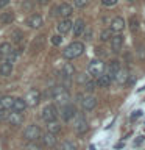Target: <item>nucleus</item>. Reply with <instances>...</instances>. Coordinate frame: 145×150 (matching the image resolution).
Instances as JSON below:
<instances>
[{"instance_id": "obj_46", "label": "nucleus", "mask_w": 145, "mask_h": 150, "mask_svg": "<svg viewBox=\"0 0 145 150\" xmlns=\"http://www.w3.org/2000/svg\"><path fill=\"white\" fill-rule=\"evenodd\" d=\"M47 2H49V0H39V3H41V5H45Z\"/></svg>"}, {"instance_id": "obj_38", "label": "nucleus", "mask_w": 145, "mask_h": 150, "mask_svg": "<svg viewBox=\"0 0 145 150\" xmlns=\"http://www.w3.org/2000/svg\"><path fill=\"white\" fill-rule=\"evenodd\" d=\"M87 80H91V78H89V75H86V74H81V75H80V77H78V83H86L87 81Z\"/></svg>"}, {"instance_id": "obj_37", "label": "nucleus", "mask_w": 145, "mask_h": 150, "mask_svg": "<svg viewBox=\"0 0 145 150\" xmlns=\"http://www.w3.org/2000/svg\"><path fill=\"white\" fill-rule=\"evenodd\" d=\"M87 3H89V0H75V6H78V8H84Z\"/></svg>"}, {"instance_id": "obj_22", "label": "nucleus", "mask_w": 145, "mask_h": 150, "mask_svg": "<svg viewBox=\"0 0 145 150\" xmlns=\"http://www.w3.org/2000/svg\"><path fill=\"white\" fill-rule=\"evenodd\" d=\"M11 72H13V64L8 63V61H3L0 64V75L2 77H8V75H11Z\"/></svg>"}, {"instance_id": "obj_15", "label": "nucleus", "mask_w": 145, "mask_h": 150, "mask_svg": "<svg viewBox=\"0 0 145 150\" xmlns=\"http://www.w3.org/2000/svg\"><path fill=\"white\" fill-rule=\"evenodd\" d=\"M114 80L119 84H126L128 83V80H130V72H128V69H119V72L115 74V77H114Z\"/></svg>"}, {"instance_id": "obj_21", "label": "nucleus", "mask_w": 145, "mask_h": 150, "mask_svg": "<svg viewBox=\"0 0 145 150\" xmlns=\"http://www.w3.org/2000/svg\"><path fill=\"white\" fill-rule=\"evenodd\" d=\"M13 102H14V98L11 96L0 97V110H11V108H13Z\"/></svg>"}, {"instance_id": "obj_14", "label": "nucleus", "mask_w": 145, "mask_h": 150, "mask_svg": "<svg viewBox=\"0 0 145 150\" xmlns=\"http://www.w3.org/2000/svg\"><path fill=\"white\" fill-rule=\"evenodd\" d=\"M72 25H73V22L70 21V19H63L59 23H58V31H59V35H67V33L72 30Z\"/></svg>"}, {"instance_id": "obj_13", "label": "nucleus", "mask_w": 145, "mask_h": 150, "mask_svg": "<svg viewBox=\"0 0 145 150\" xmlns=\"http://www.w3.org/2000/svg\"><path fill=\"white\" fill-rule=\"evenodd\" d=\"M42 25H44V19H42V16H39V14H33V16L28 17V27L37 30V28H41Z\"/></svg>"}, {"instance_id": "obj_9", "label": "nucleus", "mask_w": 145, "mask_h": 150, "mask_svg": "<svg viewBox=\"0 0 145 150\" xmlns=\"http://www.w3.org/2000/svg\"><path fill=\"white\" fill-rule=\"evenodd\" d=\"M123 44H125V38L120 35V33H117V35H114L111 38V49L112 52H120L122 49H123Z\"/></svg>"}, {"instance_id": "obj_6", "label": "nucleus", "mask_w": 145, "mask_h": 150, "mask_svg": "<svg viewBox=\"0 0 145 150\" xmlns=\"http://www.w3.org/2000/svg\"><path fill=\"white\" fill-rule=\"evenodd\" d=\"M61 117H63V120L64 122H69V120H72L75 116H77V108H75L72 103H67V105H64V106H61Z\"/></svg>"}, {"instance_id": "obj_27", "label": "nucleus", "mask_w": 145, "mask_h": 150, "mask_svg": "<svg viewBox=\"0 0 145 150\" xmlns=\"http://www.w3.org/2000/svg\"><path fill=\"white\" fill-rule=\"evenodd\" d=\"M11 52H13V47L9 42H2V44H0V56H6V55L11 53Z\"/></svg>"}, {"instance_id": "obj_45", "label": "nucleus", "mask_w": 145, "mask_h": 150, "mask_svg": "<svg viewBox=\"0 0 145 150\" xmlns=\"http://www.w3.org/2000/svg\"><path fill=\"white\" fill-rule=\"evenodd\" d=\"M123 145H125L123 142H120V144H117V145H115V149H120V147H123Z\"/></svg>"}, {"instance_id": "obj_26", "label": "nucleus", "mask_w": 145, "mask_h": 150, "mask_svg": "<svg viewBox=\"0 0 145 150\" xmlns=\"http://www.w3.org/2000/svg\"><path fill=\"white\" fill-rule=\"evenodd\" d=\"M13 21H14V13L13 11L3 13L2 16H0V22H2L3 25H8V23H11Z\"/></svg>"}, {"instance_id": "obj_43", "label": "nucleus", "mask_w": 145, "mask_h": 150, "mask_svg": "<svg viewBox=\"0 0 145 150\" xmlns=\"http://www.w3.org/2000/svg\"><path fill=\"white\" fill-rule=\"evenodd\" d=\"M84 36H86V41H91L92 39V31H86V33H84Z\"/></svg>"}, {"instance_id": "obj_16", "label": "nucleus", "mask_w": 145, "mask_h": 150, "mask_svg": "<svg viewBox=\"0 0 145 150\" xmlns=\"http://www.w3.org/2000/svg\"><path fill=\"white\" fill-rule=\"evenodd\" d=\"M72 11H73V8H72V5H69V3H61L58 6V16H63L64 19H67L70 14H72Z\"/></svg>"}, {"instance_id": "obj_3", "label": "nucleus", "mask_w": 145, "mask_h": 150, "mask_svg": "<svg viewBox=\"0 0 145 150\" xmlns=\"http://www.w3.org/2000/svg\"><path fill=\"white\" fill-rule=\"evenodd\" d=\"M106 66L101 59H92L87 66V74L92 75V77H100V75L105 74Z\"/></svg>"}, {"instance_id": "obj_18", "label": "nucleus", "mask_w": 145, "mask_h": 150, "mask_svg": "<svg viewBox=\"0 0 145 150\" xmlns=\"http://www.w3.org/2000/svg\"><path fill=\"white\" fill-rule=\"evenodd\" d=\"M72 28H73V35L75 36H81L84 33V30H86V23H84L83 19H78V21L72 25Z\"/></svg>"}, {"instance_id": "obj_36", "label": "nucleus", "mask_w": 145, "mask_h": 150, "mask_svg": "<svg viewBox=\"0 0 145 150\" xmlns=\"http://www.w3.org/2000/svg\"><path fill=\"white\" fill-rule=\"evenodd\" d=\"M144 141H145V136H144V134H140V136H137V139H134L133 145H134V147H139V145L142 144Z\"/></svg>"}, {"instance_id": "obj_42", "label": "nucleus", "mask_w": 145, "mask_h": 150, "mask_svg": "<svg viewBox=\"0 0 145 150\" xmlns=\"http://www.w3.org/2000/svg\"><path fill=\"white\" fill-rule=\"evenodd\" d=\"M50 14H51V17L58 16V6H53V8H51V11H50Z\"/></svg>"}, {"instance_id": "obj_24", "label": "nucleus", "mask_w": 145, "mask_h": 150, "mask_svg": "<svg viewBox=\"0 0 145 150\" xmlns=\"http://www.w3.org/2000/svg\"><path fill=\"white\" fill-rule=\"evenodd\" d=\"M42 141H44V144L47 147H55L56 145V136L51 134V133H45L42 136Z\"/></svg>"}, {"instance_id": "obj_11", "label": "nucleus", "mask_w": 145, "mask_h": 150, "mask_svg": "<svg viewBox=\"0 0 145 150\" xmlns=\"http://www.w3.org/2000/svg\"><path fill=\"white\" fill-rule=\"evenodd\" d=\"M6 120H8L13 127H19V125L23 124V114H22V112H17V111L9 112V116H8Z\"/></svg>"}, {"instance_id": "obj_23", "label": "nucleus", "mask_w": 145, "mask_h": 150, "mask_svg": "<svg viewBox=\"0 0 145 150\" xmlns=\"http://www.w3.org/2000/svg\"><path fill=\"white\" fill-rule=\"evenodd\" d=\"M25 108H27V103L23 98H14V102H13V110L14 111H17V112H22V111H25Z\"/></svg>"}, {"instance_id": "obj_5", "label": "nucleus", "mask_w": 145, "mask_h": 150, "mask_svg": "<svg viewBox=\"0 0 145 150\" xmlns=\"http://www.w3.org/2000/svg\"><path fill=\"white\" fill-rule=\"evenodd\" d=\"M23 100H25L27 106H37L41 102V92L37 91V89H30Z\"/></svg>"}, {"instance_id": "obj_17", "label": "nucleus", "mask_w": 145, "mask_h": 150, "mask_svg": "<svg viewBox=\"0 0 145 150\" xmlns=\"http://www.w3.org/2000/svg\"><path fill=\"white\" fill-rule=\"evenodd\" d=\"M119 69H120V63H119V61H111V63L109 64H108V67H106V70H108V75H109V77L112 78V80H114V77H115V74L117 72H119Z\"/></svg>"}, {"instance_id": "obj_33", "label": "nucleus", "mask_w": 145, "mask_h": 150, "mask_svg": "<svg viewBox=\"0 0 145 150\" xmlns=\"http://www.w3.org/2000/svg\"><path fill=\"white\" fill-rule=\"evenodd\" d=\"M13 41L14 42H20L22 41V38H23V35H22V31H19V30H16V31H13Z\"/></svg>"}, {"instance_id": "obj_25", "label": "nucleus", "mask_w": 145, "mask_h": 150, "mask_svg": "<svg viewBox=\"0 0 145 150\" xmlns=\"http://www.w3.org/2000/svg\"><path fill=\"white\" fill-rule=\"evenodd\" d=\"M73 74H75V67L70 63H65L63 66V77L64 78H72Z\"/></svg>"}, {"instance_id": "obj_28", "label": "nucleus", "mask_w": 145, "mask_h": 150, "mask_svg": "<svg viewBox=\"0 0 145 150\" xmlns=\"http://www.w3.org/2000/svg\"><path fill=\"white\" fill-rule=\"evenodd\" d=\"M130 30L133 31V33L139 30V19L136 17V16H131L130 17Z\"/></svg>"}, {"instance_id": "obj_20", "label": "nucleus", "mask_w": 145, "mask_h": 150, "mask_svg": "<svg viewBox=\"0 0 145 150\" xmlns=\"http://www.w3.org/2000/svg\"><path fill=\"white\" fill-rule=\"evenodd\" d=\"M61 131V124L58 120H51V122H47V133H51V134H58Z\"/></svg>"}, {"instance_id": "obj_29", "label": "nucleus", "mask_w": 145, "mask_h": 150, "mask_svg": "<svg viewBox=\"0 0 145 150\" xmlns=\"http://www.w3.org/2000/svg\"><path fill=\"white\" fill-rule=\"evenodd\" d=\"M112 36H114V33H112V30H111V28H106V30H103V31H101L100 39H101L103 42H106V41H109Z\"/></svg>"}, {"instance_id": "obj_2", "label": "nucleus", "mask_w": 145, "mask_h": 150, "mask_svg": "<svg viewBox=\"0 0 145 150\" xmlns=\"http://www.w3.org/2000/svg\"><path fill=\"white\" fill-rule=\"evenodd\" d=\"M83 52H84V44L75 41V42H72V44H69L65 47L63 55H64V58H67V59H73V58H78L80 55H83Z\"/></svg>"}, {"instance_id": "obj_44", "label": "nucleus", "mask_w": 145, "mask_h": 150, "mask_svg": "<svg viewBox=\"0 0 145 150\" xmlns=\"http://www.w3.org/2000/svg\"><path fill=\"white\" fill-rule=\"evenodd\" d=\"M9 3V0H0V8H3V6H6V5Z\"/></svg>"}, {"instance_id": "obj_1", "label": "nucleus", "mask_w": 145, "mask_h": 150, "mask_svg": "<svg viewBox=\"0 0 145 150\" xmlns=\"http://www.w3.org/2000/svg\"><path fill=\"white\" fill-rule=\"evenodd\" d=\"M51 97H53L55 103H58V105L64 106L67 105L69 100H70V94L69 91L65 89V86H56L51 89Z\"/></svg>"}, {"instance_id": "obj_30", "label": "nucleus", "mask_w": 145, "mask_h": 150, "mask_svg": "<svg viewBox=\"0 0 145 150\" xmlns=\"http://www.w3.org/2000/svg\"><path fill=\"white\" fill-rule=\"evenodd\" d=\"M59 150H77V145L70 141H64L63 144L59 145Z\"/></svg>"}, {"instance_id": "obj_7", "label": "nucleus", "mask_w": 145, "mask_h": 150, "mask_svg": "<svg viewBox=\"0 0 145 150\" xmlns=\"http://www.w3.org/2000/svg\"><path fill=\"white\" fill-rule=\"evenodd\" d=\"M58 108L55 105H47L44 110H42V120L45 122H51V120H56V117H58Z\"/></svg>"}, {"instance_id": "obj_8", "label": "nucleus", "mask_w": 145, "mask_h": 150, "mask_svg": "<svg viewBox=\"0 0 145 150\" xmlns=\"http://www.w3.org/2000/svg\"><path fill=\"white\" fill-rule=\"evenodd\" d=\"M73 128H75V131H77L78 134H83V133H86V131L89 130V124H87V120L84 119V116H80V114L75 116Z\"/></svg>"}, {"instance_id": "obj_4", "label": "nucleus", "mask_w": 145, "mask_h": 150, "mask_svg": "<svg viewBox=\"0 0 145 150\" xmlns=\"http://www.w3.org/2000/svg\"><path fill=\"white\" fill-rule=\"evenodd\" d=\"M23 138L27 141H30V142H34L41 138V128L37 125H28L25 130H23Z\"/></svg>"}, {"instance_id": "obj_41", "label": "nucleus", "mask_w": 145, "mask_h": 150, "mask_svg": "<svg viewBox=\"0 0 145 150\" xmlns=\"http://www.w3.org/2000/svg\"><path fill=\"white\" fill-rule=\"evenodd\" d=\"M27 150H41V149L37 147V145H34V144H33V142H30V144L27 145Z\"/></svg>"}, {"instance_id": "obj_47", "label": "nucleus", "mask_w": 145, "mask_h": 150, "mask_svg": "<svg viewBox=\"0 0 145 150\" xmlns=\"http://www.w3.org/2000/svg\"><path fill=\"white\" fill-rule=\"evenodd\" d=\"M126 2H130V3H134V2H136V0H126Z\"/></svg>"}, {"instance_id": "obj_10", "label": "nucleus", "mask_w": 145, "mask_h": 150, "mask_svg": "<svg viewBox=\"0 0 145 150\" xmlns=\"http://www.w3.org/2000/svg\"><path fill=\"white\" fill-rule=\"evenodd\" d=\"M80 98H81V106L86 111H92L94 108L97 106V98L94 97V96H86V97L80 96Z\"/></svg>"}, {"instance_id": "obj_19", "label": "nucleus", "mask_w": 145, "mask_h": 150, "mask_svg": "<svg viewBox=\"0 0 145 150\" xmlns=\"http://www.w3.org/2000/svg\"><path fill=\"white\" fill-rule=\"evenodd\" d=\"M111 81H112V78L109 77L108 74H103V75H100V77H97V81H95V84L98 88H108L111 84Z\"/></svg>"}, {"instance_id": "obj_39", "label": "nucleus", "mask_w": 145, "mask_h": 150, "mask_svg": "<svg viewBox=\"0 0 145 150\" xmlns=\"http://www.w3.org/2000/svg\"><path fill=\"white\" fill-rule=\"evenodd\" d=\"M101 3L105 6H114V5H117V0H101Z\"/></svg>"}, {"instance_id": "obj_32", "label": "nucleus", "mask_w": 145, "mask_h": 150, "mask_svg": "<svg viewBox=\"0 0 145 150\" xmlns=\"http://www.w3.org/2000/svg\"><path fill=\"white\" fill-rule=\"evenodd\" d=\"M41 45H44V36H37V38H36L34 44H33V49L37 52V49H39Z\"/></svg>"}, {"instance_id": "obj_34", "label": "nucleus", "mask_w": 145, "mask_h": 150, "mask_svg": "<svg viewBox=\"0 0 145 150\" xmlns=\"http://www.w3.org/2000/svg\"><path fill=\"white\" fill-rule=\"evenodd\" d=\"M61 42H63V38H61V35H55L53 38H51V44H53V45H59Z\"/></svg>"}, {"instance_id": "obj_35", "label": "nucleus", "mask_w": 145, "mask_h": 150, "mask_svg": "<svg viewBox=\"0 0 145 150\" xmlns=\"http://www.w3.org/2000/svg\"><path fill=\"white\" fill-rule=\"evenodd\" d=\"M8 116H9L8 110H0V122H5L8 119Z\"/></svg>"}, {"instance_id": "obj_31", "label": "nucleus", "mask_w": 145, "mask_h": 150, "mask_svg": "<svg viewBox=\"0 0 145 150\" xmlns=\"http://www.w3.org/2000/svg\"><path fill=\"white\" fill-rule=\"evenodd\" d=\"M84 89H86L87 92H94L97 89V84H95V81L94 80H87L86 83H84Z\"/></svg>"}, {"instance_id": "obj_12", "label": "nucleus", "mask_w": 145, "mask_h": 150, "mask_svg": "<svg viewBox=\"0 0 145 150\" xmlns=\"http://www.w3.org/2000/svg\"><path fill=\"white\" fill-rule=\"evenodd\" d=\"M123 28H125L123 17L117 16V17L112 19V22H111V30H112V33H120V31H123Z\"/></svg>"}, {"instance_id": "obj_40", "label": "nucleus", "mask_w": 145, "mask_h": 150, "mask_svg": "<svg viewBox=\"0 0 145 150\" xmlns=\"http://www.w3.org/2000/svg\"><path fill=\"white\" fill-rule=\"evenodd\" d=\"M140 116H142V111H140V110L134 111V112H133V116H131V120H136V119H139Z\"/></svg>"}]
</instances>
